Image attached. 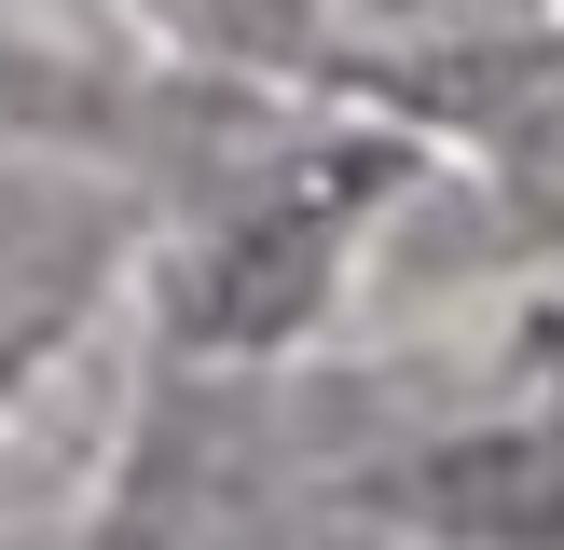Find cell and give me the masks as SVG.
Segmentation results:
<instances>
[{"label":"cell","mask_w":564,"mask_h":550,"mask_svg":"<svg viewBox=\"0 0 564 550\" xmlns=\"http://www.w3.org/2000/svg\"><path fill=\"white\" fill-rule=\"evenodd\" d=\"M413 509L482 550H564V440H455L413 468Z\"/></svg>","instance_id":"cell-1"}]
</instances>
